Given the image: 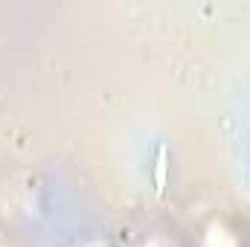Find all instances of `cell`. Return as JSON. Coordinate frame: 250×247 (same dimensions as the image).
I'll list each match as a JSON object with an SVG mask.
<instances>
[{
	"label": "cell",
	"mask_w": 250,
	"mask_h": 247,
	"mask_svg": "<svg viewBox=\"0 0 250 247\" xmlns=\"http://www.w3.org/2000/svg\"><path fill=\"white\" fill-rule=\"evenodd\" d=\"M166 175H169V154H166V145H160L154 157V192L157 195L166 192Z\"/></svg>",
	"instance_id": "6da1fadb"
}]
</instances>
